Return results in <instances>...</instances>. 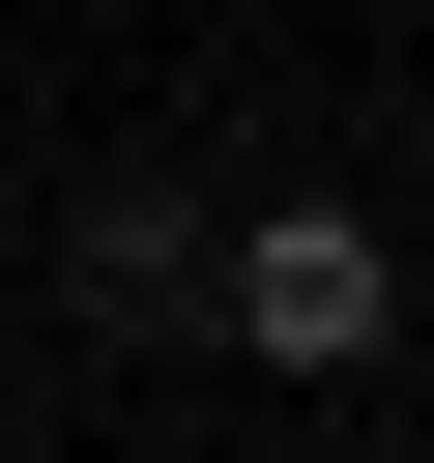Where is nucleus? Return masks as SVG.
Wrapping results in <instances>:
<instances>
[{"label":"nucleus","mask_w":434,"mask_h":463,"mask_svg":"<svg viewBox=\"0 0 434 463\" xmlns=\"http://www.w3.org/2000/svg\"><path fill=\"white\" fill-rule=\"evenodd\" d=\"M203 318L318 405V376H376V347H405V232H376V203H260V232H203Z\"/></svg>","instance_id":"obj_1"},{"label":"nucleus","mask_w":434,"mask_h":463,"mask_svg":"<svg viewBox=\"0 0 434 463\" xmlns=\"http://www.w3.org/2000/svg\"><path fill=\"white\" fill-rule=\"evenodd\" d=\"M203 232H231V203L116 174V203H87V318H116V347H145V318H203Z\"/></svg>","instance_id":"obj_2"}]
</instances>
